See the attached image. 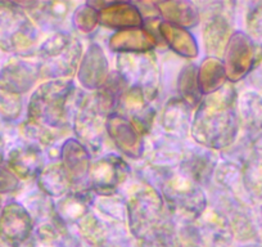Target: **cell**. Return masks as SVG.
Here are the masks:
<instances>
[{
    "instance_id": "603a6c76",
    "label": "cell",
    "mask_w": 262,
    "mask_h": 247,
    "mask_svg": "<svg viewBox=\"0 0 262 247\" xmlns=\"http://www.w3.org/2000/svg\"><path fill=\"white\" fill-rule=\"evenodd\" d=\"M40 192L49 198H62L72 191V184L69 175L59 160H53L45 163L36 178Z\"/></svg>"
},
{
    "instance_id": "d4e9b609",
    "label": "cell",
    "mask_w": 262,
    "mask_h": 247,
    "mask_svg": "<svg viewBox=\"0 0 262 247\" xmlns=\"http://www.w3.org/2000/svg\"><path fill=\"white\" fill-rule=\"evenodd\" d=\"M156 8L163 21L186 30L195 27L201 22V9L191 2H161L156 3Z\"/></svg>"
},
{
    "instance_id": "277c9868",
    "label": "cell",
    "mask_w": 262,
    "mask_h": 247,
    "mask_svg": "<svg viewBox=\"0 0 262 247\" xmlns=\"http://www.w3.org/2000/svg\"><path fill=\"white\" fill-rule=\"evenodd\" d=\"M126 214L131 234L142 241L170 220L167 216L171 215L160 191L148 184L130 195Z\"/></svg>"
},
{
    "instance_id": "9a60e30c",
    "label": "cell",
    "mask_w": 262,
    "mask_h": 247,
    "mask_svg": "<svg viewBox=\"0 0 262 247\" xmlns=\"http://www.w3.org/2000/svg\"><path fill=\"white\" fill-rule=\"evenodd\" d=\"M110 64L104 50L97 43H92L80 60L77 69L79 84L86 90H99L110 77Z\"/></svg>"
},
{
    "instance_id": "836d02e7",
    "label": "cell",
    "mask_w": 262,
    "mask_h": 247,
    "mask_svg": "<svg viewBox=\"0 0 262 247\" xmlns=\"http://www.w3.org/2000/svg\"><path fill=\"white\" fill-rule=\"evenodd\" d=\"M6 161V140L0 135V166L4 165Z\"/></svg>"
},
{
    "instance_id": "4316f807",
    "label": "cell",
    "mask_w": 262,
    "mask_h": 247,
    "mask_svg": "<svg viewBox=\"0 0 262 247\" xmlns=\"http://www.w3.org/2000/svg\"><path fill=\"white\" fill-rule=\"evenodd\" d=\"M196 80L202 95L212 94L219 89L228 84L225 67L221 58L206 57L202 60V64L198 66L196 72Z\"/></svg>"
},
{
    "instance_id": "4fadbf2b",
    "label": "cell",
    "mask_w": 262,
    "mask_h": 247,
    "mask_svg": "<svg viewBox=\"0 0 262 247\" xmlns=\"http://www.w3.org/2000/svg\"><path fill=\"white\" fill-rule=\"evenodd\" d=\"M105 132L115 147L126 157L139 160L145 153L143 135L121 113L115 112L105 120Z\"/></svg>"
},
{
    "instance_id": "f1b7e54d",
    "label": "cell",
    "mask_w": 262,
    "mask_h": 247,
    "mask_svg": "<svg viewBox=\"0 0 262 247\" xmlns=\"http://www.w3.org/2000/svg\"><path fill=\"white\" fill-rule=\"evenodd\" d=\"M71 24L74 29H76L77 31L82 32V34H90L99 25L98 9L93 7L90 3L81 4L72 13Z\"/></svg>"
},
{
    "instance_id": "52a82bcc",
    "label": "cell",
    "mask_w": 262,
    "mask_h": 247,
    "mask_svg": "<svg viewBox=\"0 0 262 247\" xmlns=\"http://www.w3.org/2000/svg\"><path fill=\"white\" fill-rule=\"evenodd\" d=\"M105 117L97 108L92 95L77 98L76 108L72 116V130L75 138L88 148L92 155H98L104 145Z\"/></svg>"
},
{
    "instance_id": "5b68a950",
    "label": "cell",
    "mask_w": 262,
    "mask_h": 247,
    "mask_svg": "<svg viewBox=\"0 0 262 247\" xmlns=\"http://www.w3.org/2000/svg\"><path fill=\"white\" fill-rule=\"evenodd\" d=\"M37 39V27L24 8L11 2H0V49L18 57H29Z\"/></svg>"
},
{
    "instance_id": "8fae6325",
    "label": "cell",
    "mask_w": 262,
    "mask_h": 247,
    "mask_svg": "<svg viewBox=\"0 0 262 247\" xmlns=\"http://www.w3.org/2000/svg\"><path fill=\"white\" fill-rule=\"evenodd\" d=\"M226 4H211L212 9L206 16L203 22L202 39L208 57L220 58L224 55L225 48L233 35L231 17L225 11Z\"/></svg>"
},
{
    "instance_id": "6da1fadb",
    "label": "cell",
    "mask_w": 262,
    "mask_h": 247,
    "mask_svg": "<svg viewBox=\"0 0 262 247\" xmlns=\"http://www.w3.org/2000/svg\"><path fill=\"white\" fill-rule=\"evenodd\" d=\"M74 81L52 80L35 89L27 105L24 133L34 143L49 146L70 128L72 103H76Z\"/></svg>"
},
{
    "instance_id": "cb8c5ba5",
    "label": "cell",
    "mask_w": 262,
    "mask_h": 247,
    "mask_svg": "<svg viewBox=\"0 0 262 247\" xmlns=\"http://www.w3.org/2000/svg\"><path fill=\"white\" fill-rule=\"evenodd\" d=\"M158 32L175 54L188 59H194L200 55V45L189 30L161 21L158 25Z\"/></svg>"
},
{
    "instance_id": "7c38bea8",
    "label": "cell",
    "mask_w": 262,
    "mask_h": 247,
    "mask_svg": "<svg viewBox=\"0 0 262 247\" xmlns=\"http://www.w3.org/2000/svg\"><path fill=\"white\" fill-rule=\"evenodd\" d=\"M39 79L36 62L16 55L0 67V92L24 95L34 88Z\"/></svg>"
},
{
    "instance_id": "5bb4252c",
    "label": "cell",
    "mask_w": 262,
    "mask_h": 247,
    "mask_svg": "<svg viewBox=\"0 0 262 247\" xmlns=\"http://www.w3.org/2000/svg\"><path fill=\"white\" fill-rule=\"evenodd\" d=\"M58 160L64 168L72 184V190L88 188V176L92 166V153L76 138H69L59 148Z\"/></svg>"
},
{
    "instance_id": "3957f363",
    "label": "cell",
    "mask_w": 262,
    "mask_h": 247,
    "mask_svg": "<svg viewBox=\"0 0 262 247\" xmlns=\"http://www.w3.org/2000/svg\"><path fill=\"white\" fill-rule=\"evenodd\" d=\"M41 79L70 80L77 72L82 58V45L67 31H57L36 50Z\"/></svg>"
},
{
    "instance_id": "f546056e",
    "label": "cell",
    "mask_w": 262,
    "mask_h": 247,
    "mask_svg": "<svg viewBox=\"0 0 262 247\" xmlns=\"http://www.w3.org/2000/svg\"><path fill=\"white\" fill-rule=\"evenodd\" d=\"M93 206L98 210V213L103 216L111 218V220L123 221L127 219L126 214V202L121 198L113 196H104V197H95Z\"/></svg>"
},
{
    "instance_id": "30bf717a",
    "label": "cell",
    "mask_w": 262,
    "mask_h": 247,
    "mask_svg": "<svg viewBox=\"0 0 262 247\" xmlns=\"http://www.w3.org/2000/svg\"><path fill=\"white\" fill-rule=\"evenodd\" d=\"M34 218L25 205L11 201L0 210V241L22 247L34 234Z\"/></svg>"
},
{
    "instance_id": "d6a6232c",
    "label": "cell",
    "mask_w": 262,
    "mask_h": 247,
    "mask_svg": "<svg viewBox=\"0 0 262 247\" xmlns=\"http://www.w3.org/2000/svg\"><path fill=\"white\" fill-rule=\"evenodd\" d=\"M21 180L7 168L6 165L0 166V195H8L19 190Z\"/></svg>"
},
{
    "instance_id": "4dcf8cb0",
    "label": "cell",
    "mask_w": 262,
    "mask_h": 247,
    "mask_svg": "<svg viewBox=\"0 0 262 247\" xmlns=\"http://www.w3.org/2000/svg\"><path fill=\"white\" fill-rule=\"evenodd\" d=\"M22 113V95L0 92V117L7 122L16 121Z\"/></svg>"
},
{
    "instance_id": "d590c367",
    "label": "cell",
    "mask_w": 262,
    "mask_h": 247,
    "mask_svg": "<svg viewBox=\"0 0 262 247\" xmlns=\"http://www.w3.org/2000/svg\"><path fill=\"white\" fill-rule=\"evenodd\" d=\"M0 247H9V246H8V244H6V243H4V242H2V241H0Z\"/></svg>"
},
{
    "instance_id": "484cf974",
    "label": "cell",
    "mask_w": 262,
    "mask_h": 247,
    "mask_svg": "<svg viewBox=\"0 0 262 247\" xmlns=\"http://www.w3.org/2000/svg\"><path fill=\"white\" fill-rule=\"evenodd\" d=\"M242 178L248 197L262 201V143L258 139L242 163Z\"/></svg>"
},
{
    "instance_id": "74e56055",
    "label": "cell",
    "mask_w": 262,
    "mask_h": 247,
    "mask_svg": "<svg viewBox=\"0 0 262 247\" xmlns=\"http://www.w3.org/2000/svg\"><path fill=\"white\" fill-rule=\"evenodd\" d=\"M251 247H261V246H251Z\"/></svg>"
},
{
    "instance_id": "83f0119b",
    "label": "cell",
    "mask_w": 262,
    "mask_h": 247,
    "mask_svg": "<svg viewBox=\"0 0 262 247\" xmlns=\"http://www.w3.org/2000/svg\"><path fill=\"white\" fill-rule=\"evenodd\" d=\"M196 72H198V66L189 64L181 69L176 80V90L179 93V98L188 103L191 108L198 107L201 100L203 99V95L198 87Z\"/></svg>"
},
{
    "instance_id": "2e32d148",
    "label": "cell",
    "mask_w": 262,
    "mask_h": 247,
    "mask_svg": "<svg viewBox=\"0 0 262 247\" xmlns=\"http://www.w3.org/2000/svg\"><path fill=\"white\" fill-rule=\"evenodd\" d=\"M4 163L19 180L36 179L45 166L41 147L34 142L22 143L11 148L6 155Z\"/></svg>"
},
{
    "instance_id": "e575fe53",
    "label": "cell",
    "mask_w": 262,
    "mask_h": 247,
    "mask_svg": "<svg viewBox=\"0 0 262 247\" xmlns=\"http://www.w3.org/2000/svg\"><path fill=\"white\" fill-rule=\"evenodd\" d=\"M257 227H258L259 232H261L262 234V203L259 205L258 210H257Z\"/></svg>"
},
{
    "instance_id": "8992f818",
    "label": "cell",
    "mask_w": 262,
    "mask_h": 247,
    "mask_svg": "<svg viewBox=\"0 0 262 247\" xmlns=\"http://www.w3.org/2000/svg\"><path fill=\"white\" fill-rule=\"evenodd\" d=\"M117 72L128 88L139 89L149 103L160 94V69L153 53L118 55Z\"/></svg>"
},
{
    "instance_id": "ac0fdd59",
    "label": "cell",
    "mask_w": 262,
    "mask_h": 247,
    "mask_svg": "<svg viewBox=\"0 0 262 247\" xmlns=\"http://www.w3.org/2000/svg\"><path fill=\"white\" fill-rule=\"evenodd\" d=\"M110 50L121 54H148L157 47V39L144 27H133L115 31L108 42Z\"/></svg>"
},
{
    "instance_id": "1f68e13d",
    "label": "cell",
    "mask_w": 262,
    "mask_h": 247,
    "mask_svg": "<svg viewBox=\"0 0 262 247\" xmlns=\"http://www.w3.org/2000/svg\"><path fill=\"white\" fill-rule=\"evenodd\" d=\"M247 34L259 47H262V2L253 4L246 19Z\"/></svg>"
},
{
    "instance_id": "ffe728a7",
    "label": "cell",
    "mask_w": 262,
    "mask_h": 247,
    "mask_svg": "<svg viewBox=\"0 0 262 247\" xmlns=\"http://www.w3.org/2000/svg\"><path fill=\"white\" fill-rule=\"evenodd\" d=\"M193 108L181 98L172 97L165 103L161 113V127L170 137L183 139L191 128Z\"/></svg>"
},
{
    "instance_id": "7402d4cb",
    "label": "cell",
    "mask_w": 262,
    "mask_h": 247,
    "mask_svg": "<svg viewBox=\"0 0 262 247\" xmlns=\"http://www.w3.org/2000/svg\"><path fill=\"white\" fill-rule=\"evenodd\" d=\"M239 122L252 140L258 139L262 134V97L257 92H244L238 95Z\"/></svg>"
},
{
    "instance_id": "e0dca14e",
    "label": "cell",
    "mask_w": 262,
    "mask_h": 247,
    "mask_svg": "<svg viewBox=\"0 0 262 247\" xmlns=\"http://www.w3.org/2000/svg\"><path fill=\"white\" fill-rule=\"evenodd\" d=\"M95 197L97 196L89 188L72 190L54 205V220L62 228L69 224H77L92 211Z\"/></svg>"
},
{
    "instance_id": "8d00e7d4",
    "label": "cell",
    "mask_w": 262,
    "mask_h": 247,
    "mask_svg": "<svg viewBox=\"0 0 262 247\" xmlns=\"http://www.w3.org/2000/svg\"><path fill=\"white\" fill-rule=\"evenodd\" d=\"M0 208H2V200H0Z\"/></svg>"
},
{
    "instance_id": "d6986e66",
    "label": "cell",
    "mask_w": 262,
    "mask_h": 247,
    "mask_svg": "<svg viewBox=\"0 0 262 247\" xmlns=\"http://www.w3.org/2000/svg\"><path fill=\"white\" fill-rule=\"evenodd\" d=\"M99 24L116 31L133 27H143V13L134 3L111 2L98 8Z\"/></svg>"
},
{
    "instance_id": "44dd1931",
    "label": "cell",
    "mask_w": 262,
    "mask_h": 247,
    "mask_svg": "<svg viewBox=\"0 0 262 247\" xmlns=\"http://www.w3.org/2000/svg\"><path fill=\"white\" fill-rule=\"evenodd\" d=\"M34 25L44 30H59L70 14L71 4L63 2H39V3L19 4Z\"/></svg>"
},
{
    "instance_id": "9c48e42d",
    "label": "cell",
    "mask_w": 262,
    "mask_h": 247,
    "mask_svg": "<svg viewBox=\"0 0 262 247\" xmlns=\"http://www.w3.org/2000/svg\"><path fill=\"white\" fill-rule=\"evenodd\" d=\"M131 174L128 163L116 153H108L93 161L88 176V188L98 197L116 195V191Z\"/></svg>"
},
{
    "instance_id": "7a4b0ae2",
    "label": "cell",
    "mask_w": 262,
    "mask_h": 247,
    "mask_svg": "<svg viewBox=\"0 0 262 247\" xmlns=\"http://www.w3.org/2000/svg\"><path fill=\"white\" fill-rule=\"evenodd\" d=\"M238 94L228 83L217 92L203 97L191 121L190 134L196 145L210 151H223L235 143L239 134Z\"/></svg>"
},
{
    "instance_id": "ba28073f",
    "label": "cell",
    "mask_w": 262,
    "mask_h": 247,
    "mask_svg": "<svg viewBox=\"0 0 262 247\" xmlns=\"http://www.w3.org/2000/svg\"><path fill=\"white\" fill-rule=\"evenodd\" d=\"M262 47L244 31H234L224 52V67L230 84L243 80L262 60Z\"/></svg>"
}]
</instances>
